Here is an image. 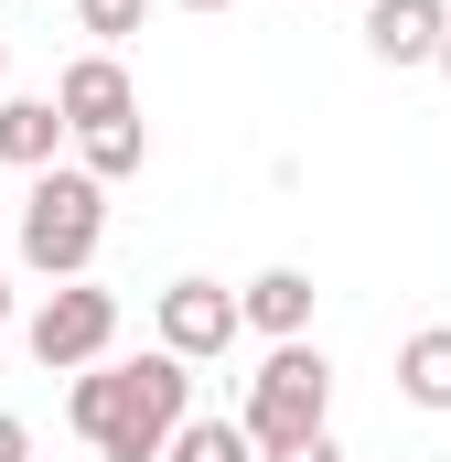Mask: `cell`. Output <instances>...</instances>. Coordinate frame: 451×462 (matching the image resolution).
Listing matches in <instances>:
<instances>
[{
	"label": "cell",
	"mask_w": 451,
	"mask_h": 462,
	"mask_svg": "<svg viewBox=\"0 0 451 462\" xmlns=\"http://www.w3.org/2000/svg\"><path fill=\"white\" fill-rule=\"evenodd\" d=\"M172 11H236V0H172Z\"/></svg>",
	"instance_id": "obj_17"
},
{
	"label": "cell",
	"mask_w": 451,
	"mask_h": 462,
	"mask_svg": "<svg viewBox=\"0 0 451 462\" xmlns=\"http://www.w3.org/2000/svg\"><path fill=\"white\" fill-rule=\"evenodd\" d=\"M0 65H11V54H0Z\"/></svg>",
	"instance_id": "obj_19"
},
{
	"label": "cell",
	"mask_w": 451,
	"mask_h": 462,
	"mask_svg": "<svg viewBox=\"0 0 451 462\" xmlns=\"http://www.w3.org/2000/svg\"><path fill=\"white\" fill-rule=\"evenodd\" d=\"M11 247H22V269H32V280H97V247H108V183H97L87 162L32 172Z\"/></svg>",
	"instance_id": "obj_2"
},
{
	"label": "cell",
	"mask_w": 451,
	"mask_h": 462,
	"mask_svg": "<svg viewBox=\"0 0 451 462\" xmlns=\"http://www.w3.org/2000/svg\"><path fill=\"white\" fill-rule=\"evenodd\" d=\"M54 108H65V129H108V118H140V87H129V65L118 54H76L65 76H54Z\"/></svg>",
	"instance_id": "obj_7"
},
{
	"label": "cell",
	"mask_w": 451,
	"mask_h": 462,
	"mask_svg": "<svg viewBox=\"0 0 451 462\" xmlns=\"http://www.w3.org/2000/svg\"><path fill=\"white\" fill-rule=\"evenodd\" d=\"M11 323H22V312H11V269H0V334H11Z\"/></svg>",
	"instance_id": "obj_16"
},
{
	"label": "cell",
	"mask_w": 451,
	"mask_h": 462,
	"mask_svg": "<svg viewBox=\"0 0 451 462\" xmlns=\"http://www.w3.org/2000/svg\"><path fill=\"white\" fill-rule=\"evenodd\" d=\"M161 462H258V441H247L236 409H194V420L172 430V452H161Z\"/></svg>",
	"instance_id": "obj_11"
},
{
	"label": "cell",
	"mask_w": 451,
	"mask_h": 462,
	"mask_svg": "<svg viewBox=\"0 0 451 462\" xmlns=\"http://www.w3.org/2000/svg\"><path fill=\"white\" fill-rule=\"evenodd\" d=\"M451 0H365V54L376 65H441Z\"/></svg>",
	"instance_id": "obj_6"
},
{
	"label": "cell",
	"mask_w": 451,
	"mask_h": 462,
	"mask_svg": "<svg viewBox=\"0 0 451 462\" xmlns=\"http://www.w3.org/2000/svg\"><path fill=\"white\" fill-rule=\"evenodd\" d=\"M236 420H247L258 462L323 441V430H334V365H323V345H269L258 376H247V398H236Z\"/></svg>",
	"instance_id": "obj_3"
},
{
	"label": "cell",
	"mask_w": 451,
	"mask_h": 462,
	"mask_svg": "<svg viewBox=\"0 0 451 462\" xmlns=\"http://www.w3.org/2000/svg\"><path fill=\"white\" fill-rule=\"evenodd\" d=\"M183 420H194V365L161 355V345L151 355H108V365H87L65 387V430L97 462H161Z\"/></svg>",
	"instance_id": "obj_1"
},
{
	"label": "cell",
	"mask_w": 451,
	"mask_h": 462,
	"mask_svg": "<svg viewBox=\"0 0 451 462\" xmlns=\"http://www.w3.org/2000/svg\"><path fill=\"white\" fill-rule=\"evenodd\" d=\"M65 140H76V129H65L54 97H0V162H11V172H54Z\"/></svg>",
	"instance_id": "obj_9"
},
{
	"label": "cell",
	"mask_w": 451,
	"mask_h": 462,
	"mask_svg": "<svg viewBox=\"0 0 451 462\" xmlns=\"http://www.w3.org/2000/svg\"><path fill=\"white\" fill-rule=\"evenodd\" d=\"M236 301H247V334H269V345H312V301H323L312 269H258Z\"/></svg>",
	"instance_id": "obj_8"
},
{
	"label": "cell",
	"mask_w": 451,
	"mask_h": 462,
	"mask_svg": "<svg viewBox=\"0 0 451 462\" xmlns=\"http://www.w3.org/2000/svg\"><path fill=\"white\" fill-rule=\"evenodd\" d=\"M22 345H32L43 376H87V365H108V345H118V291H97V280H54V291L22 312Z\"/></svg>",
	"instance_id": "obj_4"
},
{
	"label": "cell",
	"mask_w": 451,
	"mask_h": 462,
	"mask_svg": "<svg viewBox=\"0 0 451 462\" xmlns=\"http://www.w3.org/2000/svg\"><path fill=\"white\" fill-rule=\"evenodd\" d=\"M269 462H344V441L323 430V441H301V452H269Z\"/></svg>",
	"instance_id": "obj_15"
},
{
	"label": "cell",
	"mask_w": 451,
	"mask_h": 462,
	"mask_svg": "<svg viewBox=\"0 0 451 462\" xmlns=\"http://www.w3.org/2000/svg\"><path fill=\"white\" fill-rule=\"evenodd\" d=\"M441 76H451V43H441Z\"/></svg>",
	"instance_id": "obj_18"
},
{
	"label": "cell",
	"mask_w": 451,
	"mask_h": 462,
	"mask_svg": "<svg viewBox=\"0 0 451 462\" xmlns=\"http://www.w3.org/2000/svg\"><path fill=\"white\" fill-rule=\"evenodd\" d=\"M0 462H32V420L22 409H0Z\"/></svg>",
	"instance_id": "obj_14"
},
{
	"label": "cell",
	"mask_w": 451,
	"mask_h": 462,
	"mask_svg": "<svg viewBox=\"0 0 451 462\" xmlns=\"http://www.w3.org/2000/svg\"><path fill=\"white\" fill-rule=\"evenodd\" d=\"M76 162H87L97 183H129V172L151 162V129H140V118H108V129H76Z\"/></svg>",
	"instance_id": "obj_12"
},
{
	"label": "cell",
	"mask_w": 451,
	"mask_h": 462,
	"mask_svg": "<svg viewBox=\"0 0 451 462\" xmlns=\"http://www.w3.org/2000/svg\"><path fill=\"white\" fill-rule=\"evenodd\" d=\"M398 398L430 409V420L451 409V323H419V334L398 345Z\"/></svg>",
	"instance_id": "obj_10"
},
{
	"label": "cell",
	"mask_w": 451,
	"mask_h": 462,
	"mask_svg": "<svg viewBox=\"0 0 451 462\" xmlns=\"http://www.w3.org/2000/svg\"><path fill=\"white\" fill-rule=\"evenodd\" d=\"M151 323H161V355L216 365V355L247 334V301H236L226 280H161V291H151Z\"/></svg>",
	"instance_id": "obj_5"
},
{
	"label": "cell",
	"mask_w": 451,
	"mask_h": 462,
	"mask_svg": "<svg viewBox=\"0 0 451 462\" xmlns=\"http://www.w3.org/2000/svg\"><path fill=\"white\" fill-rule=\"evenodd\" d=\"M76 22H87V43H97V54H118V43L151 22V0H76Z\"/></svg>",
	"instance_id": "obj_13"
}]
</instances>
